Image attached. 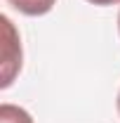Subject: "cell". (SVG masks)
<instances>
[{
  "label": "cell",
  "mask_w": 120,
  "mask_h": 123,
  "mask_svg": "<svg viewBox=\"0 0 120 123\" xmlns=\"http://www.w3.org/2000/svg\"><path fill=\"white\" fill-rule=\"evenodd\" d=\"M118 31H120V12H118Z\"/></svg>",
  "instance_id": "8992f818"
},
{
  "label": "cell",
  "mask_w": 120,
  "mask_h": 123,
  "mask_svg": "<svg viewBox=\"0 0 120 123\" xmlns=\"http://www.w3.org/2000/svg\"><path fill=\"white\" fill-rule=\"evenodd\" d=\"M0 123H33L31 114L16 104H0Z\"/></svg>",
  "instance_id": "3957f363"
},
{
  "label": "cell",
  "mask_w": 120,
  "mask_h": 123,
  "mask_svg": "<svg viewBox=\"0 0 120 123\" xmlns=\"http://www.w3.org/2000/svg\"><path fill=\"white\" fill-rule=\"evenodd\" d=\"M2 24V80L0 88H10L14 76L21 71V40L10 17H0Z\"/></svg>",
  "instance_id": "6da1fadb"
},
{
  "label": "cell",
  "mask_w": 120,
  "mask_h": 123,
  "mask_svg": "<svg viewBox=\"0 0 120 123\" xmlns=\"http://www.w3.org/2000/svg\"><path fill=\"white\" fill-rule=\"evenodd\" d=\"M7 2L26 17H43L54 7L57 0H7Z\"/></svg>",
  "instance_id": "7a4b0ae2"
},
{
  "label": "cell",
  "mask_w": 120,
  "mask_h": 123,
  "mask_svg": "<svg viewBox=\"0 0 120 123\" xmlns=\"http://www.w3.org/2000/svg\"><path fill=\"white\" fill-rule=\"evenodd\" d=\"M118 114H120V92H118Z\"/></svg>",
  "instance_id": "5b68a950"
},
{
  "label": "cell",
  "mask_w": 120,
  "mask_h": 123,
  "mask_svg": "<svg viewBox=\"0 0 120 123\" xmlns=\"http://www.w3.org/2000/svg\"><path fill=\"white\" fill-rule=\"evenodd\" d=\"M87 2H92V5H101V7H106V5H118L120 0H87Z\"/></svg>",
  "instance_id": "277c9868"
}]
</instances>
